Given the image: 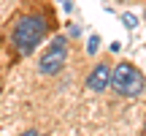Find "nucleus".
Returning a JSON list of instances; mask_svg holds the SVG:
<instances>
[{
    "label": "nucleus",
    "instance_id": "f03ea898",
    "mask_svg": "<svg viewBox=\"0 0 146 136\" xmlns=\"http://www.w3.org/2000/svg\"><path fill=\"white\" fill-rule=\"evenodd\" d=\"M111 87L125 98H138L146 93V79L133 63H119L111 68Z\"/></svg>",
    "mask_w": 146,
    "mask_h": 136
},
{
    "label": "nucleus",
    "instance_id": "f257e3e1",
    "mask_svg": "<svg viewBox=\"0 0 146 136\" xmlns=\"http://www.w3.org/2000/svg\"><path fill=\"white\" fill-rule=\"evenodd\" d=\"M46 36H49V19L43 14H22L19 19H16V25H14L11 41H14L16 55L27 57V55L35 52V46Z\"/></svg>",
    "mask_w": 146,
    "mask_h": 136
},
{
    "label": "nucleus",
    "instance_id": "0eeeda50",
    "mask_svg": "<svg viewBox=\"0 0 146 136\" xmlns=\"http://www.w3.org/2000/svg\"><path fill=\"white\" fill-rule=\"evenodd\" d=\"M143 128H146V125H143Z\"/></svg>",
    "mask_w": 146,
    "mask_h": 136
},
{
    "label": "nucleus",
    "instance_id": "7ed1b4c3",
    "mask_svg": "<svg viewBox=\"0 0 146 136\" xmlns=\"http://www.w3.org/2000/svg\"><path fill=\"white\" fill-rule=\"evenodd\" d=\"M65 57H68V38L57 36L52 44H49V49L41 55L38 71H41L43 76H54V73H60V68L65 65Z\"/></svg>",
    "mask_w": 146,
    "mask_h": 136
},
{
    "label": "nucleus",
    "instance_id": "20e7f679",
    "mask_svg": "<svg viewBox=\"0 0 146 136\" xmlns=\"http://www.w3.org/2000/svg\"><path fill=\"white\" fill-rule=\"evenodd\" d=\"M108 84H111V65L108 63H98L87 76V90L103 93V90H108Z\"/></svg>",
    "mask_w": 146,
    "mask_h": 136
},
{
    "label": "nucleus",
    "instance_id": "39448f33",
    "mask_svg": "<svg viewBox=\"0 0 146 136\" xmlns=\"http://www.w3.org/2000/svg\"><path fill=\"white\" fill-rule=\"evenodd\" d=\"M98 49H100V38H98V36H89V41H87V52H89V55H98Z\"/></svg>",
    "mask_w": 146,
    "mask_h": 136
},
{
    "label": "nucleus",
    "instance_id": "423d86ee",
    "mask_svg": "<svg viewBox=\"0 0 146 136\" xmlns=\"http://www.w3.org/2000/svg\"><path fill=\"white\" fill-rule=\"evenodd\" d=\"M122 22H125V25L130 27V30H135V27H138V19H135L133 14H122Z\"/></svg>",
    "mask_w": 146,
    "mask_h": 136
}]
</instances>
